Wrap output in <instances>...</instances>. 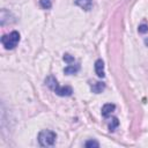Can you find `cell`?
<instances>
[{"label":"cell","instance_id":"obj_6","mask_svg":"<svg viewBox=\"0 0 148 148\" xmlns=\"http://www.w3.org/2000/svg\"><path fill=\"white\" fill-rule=\"evenodd\" d=\"M116 109V105L114 104H111V103H108V104H104L103 108H102V116L103 117H109Z\"/></svg>","mask_w":148,"mask_h":148},{"label":"cell","instance_id":"obj_3","mask_svg":"<svg viewBox=\"0 0 148 148\" xmlns=\"http://www.w3.org/2000/svg\"><path fill=\"white\" fill-rule=\"evenodd\" d=\"M18 42H20V34L15 30L1 37V44L5 46L6 50H13L18 44Z\"/></svg>","mask_w":148,"mask_h":148},{"label":"cell","instance_id":"obj_4","mask_svg":"<svg viewBox=\"0 0 148 148\" xmlns=\"http://www.w3.org/2000/svg\"><path fill=\"white\" fill-rule=\"evenodd\" d=\"M95 72L97 74L98 77H104L105 73H104V62L102 59H97L95 61Z\"/></svg>","mask_w":148,"mask_h":148},{"label":"cell","instance_id":"obj_7","mask_svg":"<svg viewBox=\"0 0 148 148\" xmlns=\"http://www.w3.org/2000/svg\"><path fill=\"white\" fill-rule=\"evenodd\" d=\"M75 5H77L84 10H90L92 6V1L91 0H75Z\"/></svg>","mask_w":148,"mask_h":148},{"label":"cell","instance_id":"obj_1","mask_svg":"<svg viewBox=\"0 0 148 148\" xmlns=\"http://www.w3.org/2000/svg\"><path fill=\"white\" fill-rule=\"evenodd\" d=\"M45 83H46V86L51 89V90H53L57 95H59V96H62V97H65V96H71L72 95V92H73V89L69 87V86H59L58 84V81L52 76V75H50V76H47L46 77V80H45Z\"/></svg>","mask_w":148,"mask_h":148},{"label":"cell","instance_id":"obj_10","mask_svg":"<svg viewBox=\"0 0 148 148\" xmlns=\"http://www.w3.org/2000/svg\"><path fill=\"white\" fill-rule=\"evenodd\" d=\"M39 5L42 8L44 9H50L52 3H51V0H39Z\"/></svg>","mask_w":148,"mask_h":148},{"label":"cell","instance_id":"obj_9","mask_svg":"<svg viewBox=\"0 0 148 148\" xmlns=\"http://www.w3.org/2000/svg\"><path fill=\"white\" fill-rule=\"evenodd\" d=\"M119 125V121H118V118H116V117H113L112 119H111V123L109 124V131L110 132H113L114 130H116V127Z\"/></svg>","mask_w":148,"mask_h":148},{"label":"cell","instance_id":"obj_11","mask_svg":"<svg viewBox=\"0 0 148 148\" xmlns=\"http://www.w3.org/2000/svg\"><path fill=\"white\" fill-rule=\"evenodd\" d=\"M84 146H86L87 148H91V147L98 148V147H99V143H98L96 140H88V141L84 143Z\"/></svg>","mask_w":148,"mask_h":148},{"label":"cell","instance_id":"obj_12","mask_svg":"<svg viewBox=\"0 0 148 148\" xmlns=\"http://www.w3.org/2000/svg\"><path fill=\"white\" fill-rule=\"evenodd\" d=\"M62 59H64V61H66L68 65L69 64H74V57L73 56H71V54H68V53H66V54H64V57H62Z\"/></svg>","mask_w":148,"mask_h":148},{"label":"cell","instance_id":"obj_8","mask_svg":"<svg viewBox=\"0 0 148 148\" xmlns=\"http://www.w3.org/2000/svg\"><path fill=\"white\" fill-rule=\"evenodd\" d=\"M79 69H80V65H79V64H75V65L69 64L67 67H65L64 73H65V74H67V75H71V74H76V73L79 72Z\"/></svg>","mask_w":148,"mask_h":148},{"label":"cell","instance_id":"obj_2","mask_svg":"<svg viewBox=\"0 0 148 148\" xmlns=\"http://www.w3.org/2000/svg\"><path fill=\"white\" fill-rule=\"evenodd\" d=\"M38 143L42 147H51L54 145L56 139H57V134L53 131L50 130H43L39 132L38 134Z\"/></svg>","mask_w":148,"mask_h":148},{"label":"cell","instance_id":"obj_13","mask_svg":"<svg viewBox=\"0 0 148 148\" xmlns=\"http://www.w3.org/2000/svg\"><path fill=\"white\" fill-rule=\"evenodd\" d=\"M147 31H148V25L141 24V25L139 27V32H140V34H145V32H147Z\"/></svg>","mask_w":148,"mask_h":148},{"label":"cell","instance_id":"obj_5","mask_svg":"<svg viewBox=\"0 0 148 148\" xmlns=\"http://www.w3.org/2000/svg\"><path fill=\"white\" fill-rule=\"evenodd\" d=\"M90 89L95 94H101L105 89V83L104 82H99V81L92 82V83H90Z\"/></svg>","mask_w":148,"mask_h":148}]
</instances>
